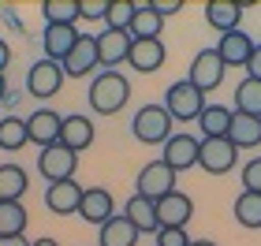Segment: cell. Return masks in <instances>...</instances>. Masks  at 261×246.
I'll return each mask as SVG.
<instances>
[{
    "mask_svg": "<svg viewBox=\"0 0 261 246\" xmlns=\"http://www.w3.org/2000/svg\"><path fill=\"white\" fill-rule=\"evenodd\" d=\"M164 60H168V49H164V41H135V45H130V56H127L130 71H138V75L161 71Z\"/></svg>",
    "mask_w": 261,
    "mask_h": 246,
    "instance_id": "cell-19",
    "label": "cell"
},
{
    "mask_svg": "<svg viewBox=\"0 0 261 246\" xmlns=\"http://www.w3.org/2000/svg\"><path fill=\"white\" fill-rule=\"evenodd\" d=\"M239 160V149H235L228 138H201V149H198V168H205L209 175H224L235 168Z\"/></svg>",
    "mask_w": 261,
    "mask_h": 246,
    "instance_id": "cell-9",
    "label": "cell"
},
{
    "mask_svg": "<svg viewBox=\"0 0 261 246\" xmlns=\"http://www.w3.org/2000/svg\"><path fill=\"white\" fill-rule=\"evenodd\" d=\"M228 142H231L235 149H254V146H261V120H257V116H246V112H235V108H231Z\"/></svg>",
    "mask_w": 261,
    "mask_h": 246,
    "instance_id": "cell-21",
    "label": "cell"
},
{
    "mask_svg": "<svg viewBox=\"0 0 261 246\" xmlns=\"http://www.w3.org/2000/svg\"><path fill=\"white\" fill-rule=\"evenodd\" d=\"M239 19H243V4L239 0H209L205 4V22L213 30H220V34L239 30Z\"/></svg>",
    "mask_w": 261,
    "mask_h": 246,
    "instance_id": "cell-22",
    "label": "cell"
},
{
    "mask_svg": "<svg viewBox=\"0 0 261 246\" xmlns=\"http://www.w3.org/2000/svg\"><path fill=\"white\" fill-rule=\"evenodd\" d=\"M82 190H86V186H79L75 179L49 183L45 186V205H49V213H56V216H75L79 205H82Z\"/></svg>",
    "mask_w": 261,
    "mask_h": 246,
    "instance_id": "cell-15",
    "label": "cell"
},
{
    "mask_svg": "<svg viewBox=\"0 0 261 246\" xmlns=\"http://www.w3.org/2000/svg\"><path fill=\"white\" fill-rule=\"evenodd\" d=\"M60 67H64L67 78H75V75H93V71L101 67V64H97V41H93L90 34H79L75 49L60 60Z\"/></svg>",
    "mask_w": 261,
    "mask_h": 246,
    "instance_id": "cell-14",
    "label": "cell"
},
{
    "mask_svg": "<svg viewBox=\"0 0 261 246\" xmlns=\"http://www.w3.org/2000/svg\"><path fill=\"white\" fill-rule=\"evenodd\" d=\"M0 246H30V239L27 235H8V239L0 235Z\"/></svg>",
    "mask_w": 261,
    "mask_h": 246,
    "instance_id": "cell-39",
    "label": "cell"
},
{
    "mask_svg": "<svg viewBox=\"0 0 261 246\" xmlns=\"http://www.w3.org/2000/svg\"><path fill=\"white\" fill-rule=\"evenodd\" d=\"M246 78L261 82V45H254V56H250V64H246Z\"/></svg>",
    "mask_w": 261,
    "mask_h": 246,
    "instance_id": "cell-37",
    "label": "cell"
},
{
    "mask_svg": "<svg viewBox=\"0 0 261 246\" xmlns=\"http://www.w3.org/2000/svg\"><path fill=\"white\" fill-rule=\"evenodd\" d=\"M8 64H11V45H8L4 38H0V75L8 71Z\"/></svg>",
    "mask_w": 261,
    "mask_h": 246,
    "instance_id": "cell-38",
    "label": "cell"
},
{
    "mask_svg": "<svg viewBox=\"0 0 261 246\" xmlns=\"http://www.w3.org/2000/svg\"><path fill=\"white\" fill-rule=\"evenodd\" d=\"M135 8L130 0H109V15H105V22H109V30H127L130 19H135Z\"/></svg>",
    "mask_w": 261,
    "mask_h": 246,
    "instance_id": "cell-32",
    "label": "cell"
},
{
    "mask_svg": "<svg viewBox=\"0 0 261 246\" xmlns=\"http://www.w3.org/2000/svg\"><path fill=\"white\" fill-rule=\"evenodd\" d=\"M105 15H109V0H79V19L101 22Z\"/></svg>",
    "mask_w": 261,
    "mask_h": 246,
    "instance_id": "cell-34",
    "label": "cell"
},
{
    "mask_svg": "<svg viewBox=\"0 0 261 246\" xmlns=\"http://www.w3.org/2000/svg\"><path fill=\"white\" fill-rule=\"evenodd\" d=\"M79 216L86 220V224H105V220L116 216V198L112 190H105V186H86L82 190V205H79Z\"/></svg>",
    "mask_w": 261,
    "mask_h": 246,
    "instance_id": "cell-13",
    "label": "cell"
},
{
    "mask_svg": "<svg viewBox=\"0 0 261 246\" xmlns=\"http://www.w3.org/2000/svg\"><path fill=\"white\" fill-rule=\"evenodd\" d=\"M130 101V78L120 71H101L90 78V108L97 116H116Z\"/></svg>",
    "mask_w": 261,
    "mask_h": 246,
    "instance_id": "cell-1",
    "label": "cell"
},
{
    "mask_svg": "<svg viewBox=\"0 0 261 246\" xmlns=\"http://www.w3.org/2000/svg\"><path fill=\"white\" fill-rule=\"evenodd\" d=\"M93 41H97V64L105 71H120V64H127L130 45H135V38H130L127 30H109V26H105Z\"/></svg>",
    "mask_w": 261,
    "mask_h": 246,
    "instance_id": "cell-8",
    "label": "cell"
},
{
    "mask_svg": "<svg viewBox=\"0 0 261 246\" xmlns=\"http://www.w3.org/2000/svg\"><path fill=\"white\" fill-rule=\"evenodd\" d=\"M157 246H191V235H187V228H161Z\"/></svg>",
    "mask_w": 261,
    "mask_h": 246,
    "instance_id": "cell-35",
    "label": "cell"
},
{
    "mask_svg": "<svg viewBox=\"0 0 261 246\" xmlns=\"http://www.w3.org/2000/svg\"><path fill=\"white\" fill-rule=\"evenodd\" d=\"M172 190H175V172L164 160H149L135 179V194L149 198V202H161V198L172 194Z\"/></svg>",
    "mask_w": 261,
    "mask_h": 246,
    "instance_id": "cell-7",
    "label": "cell"
},
{
    "mask_svg": "<svg viewBox=\"0 0 261 246\" xmlns=\"http://www.w3.org/2000/svg\"><path fill=\"white\" fill-rule=\"evenodd\" d=\"M198 149H201V138H194V134H172L168 142H164V153H161V160L168 164V168L179 175V172H187V168H198Z\"/></svg>",
    "mask_w": 261,
    "mask_h": 246,
    "instance_id": "cell-10",
    "label": "cell"
},
{
    "mask_svg": "<svg viewBox=\"0 0 261 246\" xmlns=\"http://www.w3.org/2000/svg\"><path fill=\"white\" fill-rule=\"evenodd\" d=\"M60 120L64 116L60 112H53V108H34L30 112V120H27V138L34 146H53V142H60Z\"/></svg>",
    "mask_w": 261,
    "mask_h": 246,
    "instance_id": "cell-17",
    "label": "cell"
},
{
    "mask_svg": "<svg viewBox=\"0 0 261 246\" xmlns=\"http://www.w3.org/2000/svg\"><path fill=\"white\" fill-rule=\"evenodd\" d=\"M75 41H79V30H75V26H64V22H45V30H41L45 60H56V64H60L64 56L75 49Z\"/></svg>",
    "mask_w": 261,
    "mask_h": 246,
    "instance_id": "cell-18",
    "label": "cell"
},
{
    "mask_svg": "<svg viewBox=\"0 0 261 246\" xmlns=\"http://www.w3.org/2000/svg\"><path fill=\"white\" fill-rule=\"evenodd\" d=\"M213 49L224 60V67H246L254 56V38L246 30H228L220 34V45H213Z\"/></svg>",
    "mask_w": 261,
    "mask_h": 246,
    "instance_id": "cell-12",
    "label": "cell"
},
{
    "mask_svg": "<svg viewBox=\"0 0 261 246\" xmlns=\"http://www.w3.org/2000/svg\"><path fill=\"white\" fill-rule=\"evenodd\" d=\"M243 190L246 194H261V157L243 164Z\"/></svg>",
    "mask_w": 261,
    "mask_h": 246,
    "instance_id": "cell-33",
    "label": "cell"
},
{
    "mask_svg": "<svg viewBox=\"0 0 261 246\" xmlns=\"http://www.w3.org/2000/svg\"><path fill=\"white\" fill-rule=\"evenodd\" d=\"M130 134L146 146H164L172 138V116L164 112V104H142L130 120Z\"/></svg>",
    "mask_w": 261,
    "mask_h": 246,
    "instance_id": "cell-2",
    "label": "cell"
},
{
    "mask_svg": "<svg viewBox=\"0 0 261 246\" xmlns=\"http://www.w3.org/2000/svg\"><path fill=\"white\" fill-rule=\"evenodd\" d=\"M45 22H64V26H75L79 19V0H45L41 4Z\"/></svg>",
    "mask_w": 261,
    "mask_h": 246,
    "instance_id": "cell-31",
    "label": "cell"
},
{
    "mask_svg": "<svg viewBox=\"0 0 261 246\" xmlns=\"http://www.w3.org/2000/svg\"><path fill=\"white\" fill-rule=\"evenodd\" d=\"M142 235H138V228L130 224V220L120 213V216H112V220H105L101 231H97V246H135Z\"/></svg>",
    "mask_w": 261,
    "mask_h": 246,
    "instance_id": "cell-23",
    "label": "cell"
},
{
    "mask_svg": "<svg viewBox=\"0 0 261 246\" xmlns=\"http://www.w3.org/2000/svg\"><path fill=\"white\" fill-rule=\"evenodd\" d=\"M30 224V216H27V205L22 202H0V235H22Z\"/></svg>",
    "mask_w": 261,
    "mask_h": 246,
    "instance_id": "cell-28",
    "label": "cell"
},
{
    "mask_svg": "<svg viewBox=\"0 0 261 246\" xmlns=\"http://www.w3.org/2000/svg\"><path fill=\"white\" fill-rule=\"evenodd\" d=\"M235 220L243 228H261V194H239L235 198Z\"/></svg>",
    "mask_w": 261,
    "mask_h": 246,
    "instance_id": "cell-30",
    "label": "cell"
},
{
    "mask_svg": "<svg viewBox=\"0 0 261 246\" xmlns=\"http://www.w3.org/2000/svg\"><path fill=\"white\" fill-rule=\"evenodd\" d=\"M93 123H90V116H82V112H71L60 120V146H67L71 153H82V149H90L93 146Z\"/></svg>",
    "mask_w": 261,
    "mask_h": 246,
    "instance_id": "cell-16",
    "label": "cell"
},
{
    "mask_svg": "<svg viewBox=\"0 0 261 246\" xmlns=\"http://www.w3.org/2000/svg\"><path fill=\"white\" fill-rule=\"evenodd\" d=\"M161 30H164V19H161L149 4H138V8H135V19H130V26H127V34H130L135 41H161Z\"/></svg>",
    "mask_w": 261,
    "mask_h": 246,
    "instance_id": "cell-24",
    "label": "cell"
},
{
    "mask_svg": "<svg viewBox=\"0 0 261 246\" xmlns=\"http://www.w3.org/2000/svg\"><path fill=\"white\" fill-rule=\"evenodd\" d=\"M75 168H79V153H71L67 146L53 142L38 153V172L45 175V183H64V179H75Z\"/></svg>",
    "mask_w": 261,
    "mask_h": 246,
    "instance_id": "cell-5",
    "label": "cell"
},
{
    "mask_svg": "<svg viewBox=\"0 0 261 246\" xmlns=\"http://www.w3.org/2000/svg\"><path fill=\"white\" fill-rule=\"evenodd\" d=\"M191 246H217V242H209V239H191Z\"/></svg>",
    "mask_w": 261,
    "mask_h": 246,
    "instance_id": "cell-42",
    "label": "cell"
},
{
    "mask_svg": "<svg viewBox=\"0 0 261 246\" xmlns=\"http://www.w3.org/2000/svg\"><path fill=\"white\" fill-rule=\"evenodd\" d=\"M27 183L30 179L22 164H0V202H22Z\"/></svg>",
    "mask_w": 261,
    "mask_h": 246,
    "instance_id": "cell-25",
    "label": "cell"
},
{
    "mask_svg": "<svg viewBox=\"0 0 261 246\" xmlns=\"http://www.w3.org/2000/svg\"><path fill=\"white\" fill-rule=\"evenodd\" d=\"M8 97V75H0V101Z\"/></svg>",
    "mask_w": 261,
    "mask_h": 246,
    "instance_id": "cell-41",
    "label": "cell"
},
{
    "mask_svg": "<svg viewBox=\"0 0 261 246\" xmlns=\"http://www.w3.org/2000/svg\"><path fill=\"white\" fill-rule=\"evenodd\" d=\"M235 112L257 116L261 120V82L257 78H243L239 90H235Z\"/></svg>",
    "mask_w": 261,
    "mask_h": 246,
    "instance_id": "cell-29",
    "label": "cell"
},
{
    "mask_svg": "<svg viewBox=\"0 0 261 246\" xmlns=\"http://www.w3.org/2000/svg\"><path fill=\"white\" fill-rule=\"evenodd\" d=\"M123 216L138 228V235H149V231L157 235V231H161V224H157V205H153L149 198H142V194H130V198H127Z\"/></svg>",
    "mask_w": 261,
    "mask_h": 246,
    "instance_id": "cell-20",
    "label": "cell"
},
{
    "mask_svg": "<svg viewBox=\"0 0 261 246\" xmlns=\"http://www.w3.org/2000/svg\"><path fill=\"white\" fill-rule=\"evenodd\" d=\"M30 246H60V242H56V239H49V235H41V239H34Z\"/></svg>",
    "mask_w": 261,
    "mask_h": 246,
    "instance_id": "cell-40",
    "label": "cell"
},
{
    "mask_svg": "<svg viewBox=\"0 0 261 246\" xmlns=\"http://www.w3.org/2000/svg\"><path fill=\"white\" fill-rule=\"evenodd\" d=\"M149 8L164 19V15H175V11H183V0H149Z\"/></svg>",
    "mask_w": 261,
    "mask_h": 246,
    "instance_id": "cell-36",
    "label": "cell"
},
{
    "mask_svg": "<svg viewBox=\"0 0 261 246\" xmlns=\"http://www.w3.org/2000/svg\"><path fill=\"white\" fill-rule=\"evenodd\" d=\"M198 127L205 138H228L231 131V108H224V104H205L198 116Z\"/></svg>",
    "mask_w": 261,
    "mask_h": 246,
    "instance_id": "cell-26",
    "label": "cell"
},
{
    "mask_svg": "<svg viewBox=\"0 0 261 246\" xmlns=\"http://www.w3.org/2000/svg\"><path fill=\"white\" fill-rule=\"evenodd\" d=\"M30 138H27V120L22 116H4L0 120V149L4 153H15V149H22Z\"/></svg>",
    "mask_w": 261,
    "mask_h": 246,
    "instance_id": "cell-27",
    "label": "cell"
},
{
    "mask_svg": "<svg viewBox=\"0 0 261 246\" xmlns=\"http://www.w3.org/2000/svg\"><path fill=\"white\" fill-rule=\"evenodd\" d=\"M224 60L217 56V49H201L194 52V60H191V71H187V82H191L194 90L201 93H209V90H217L220 82H224Z\"/></svg>",
    "mask_w": 261,
    "mask_h": 246,
    "instance_id": "cell-6",
    "label": "cell"
},
{
    "mask_svg": "<svg viewBox=\"0 0 261 246\" xmlns=\"http://www.w3.org/2000/svg\"><path fill=\"white\" fill-rule=\"evenodd\" d=\"M153 205H157V224L161 228H187L191 216H194V202H191V194H183V190L164 194L161 202H153Z\"/></svg>",
    "mask_w": 261,
    "mask_h": 246,
    "instance_id": "cell-11",
    "label": "cell"
},
{
    "mask_svg": "<svg viewBox=\"0 0 261 246\" xmlns=\"http://www.w3.org/2000/svg\"><path fill=\"white\" fill-rule=\"evenodd\" d=\"M201 108H205V93L201 90H194L187 78H179V82H172L168 90H164V112L172 116V123L179 120V123H198V116H201Z\"/></svg>",
    "mask_w": 261,
    "mask_h": 246,
    "instance_id": "cell-3",
    "label": "cell"
},
{
    "mask_svg": "<svg viewBox=\"0 0 261 246\" xmlns=\"http://www.w3.org/2000/svg\"><path fill=\"white\" fill-rule=\"evenodd\" d=\"M64 78L67 75L56 60H38V64H30V71H27V93L38 97V101H53L56 93L64 90Z\"/></svg>",
    "mask_w": 261,
    "mask_h": 246,
    "instance_id": "cell-4",
    "label": "cell"
}]
</instances>
